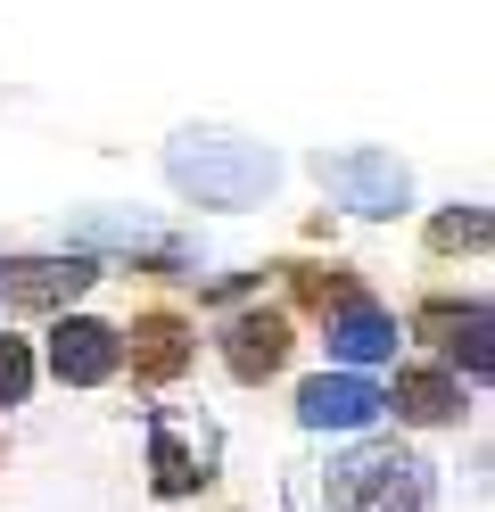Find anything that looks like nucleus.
Listing matches in <instances>:
<instances>
[{
    "instance_id": "1",
    "label": "nucleus",
    "mask_w": 495,
    "mask_h": 512,
    "mask_svg": "<svg viewBox=\"0 0 495 512\" xmlns=\"http://www.w3.org/2000/svg\"><path fill=\"white\" fill-rule=\"evenodd\" d=\"M165 174H174V190H182V199H198V207H256L264 190L281 182L273 149L231 141V133H182L174 157H165Z\"/></svg>"
},
{
    "instance_id": "2",
    "label": "nucleus",
    "mask_w": 495,
    "mask_h": 512,
    "mask_svg": "<svg viewBox=\"0 0 495 512\" xmlns=\"http://www.w3.org/2000/svg\"><path fill=\"white\" fill-rule=\"evenodd\" d=\"M429 504V471L405 446H355L330 471V512H421Z\"/></svg>"
},
{
    "instance_id": "3",
    "label": "nucleus",
    "mask_w": 495,
    "mask_h": 512,
    "mask_svg": "<svg viewBox=\"0 0 495 512\" xmlns=\"http://www.w3.org/2000/svg\"><path fill=\"white\" fill-rule=\"evenodd\" d=\"M322 190L339 207H355V215H396L405 207V166L396 157H380V149H347V157H322Z\"/></svg>"
},
{
    "instance_id": "4",
    "label": "nucleus",
    "mask_w": 495,
    "mask_h": 512,
    "mask_svg": "<svg viewBox=\"0 0 495 512\" xmlns=\"http://www.w3.org/2000/svg\"><path fill=\"white\" fill-rule=\"evenodd\" d=\"M50 372L75 380V389H99V380L124 372V339L108 323H91V314H66V323L50 331Z\"/></svg>"
},
{
    "instance_id": "5",
    "label": "nucleus",
    "mask_w": 495,
    "mask_h": 512,
    "mask_svg": "<svg viewBox=\"0 0 495 512\" xmlns=\"http://www.w3.org/2000/svg\"><path fill=\"white\" fill-rule=\"evenodd\" d=\"M372 413H380V389L363 372H322L297 389V422L306 430H363Z\"/></svg>"
},
{
    "instance_id": "6",
    "label": "nucleus",
    "mask_w": 495,
    "mask_h": 512,
    "mask_svg": "<svg viewBox=\"0 0 495 512\" xmlns=\"http://www.w3.org/2000/svg\"><path fill=\"white\" fill-rule=\"evenodd\" d=\"M83 281H99L91 256H25V265H0V298L9 306H66Z\"/></svg>"
},
{
    "instance_id": "7",
    "label": "nucleus",
    "mask_w": 495,
    "mask_h": 512,
    "mask_svg": "<svg viewBox=\"0 0 495 512\" xmlns=\"http://www.w3.org/2000/svg\"><path fill=\"white\" fill-rule=\"evenodd\" d=\"M223 364H231V380H273L281 364H289V323L281 314H231L223 323Z\"/></svg>"
},
{
    "instance_id": "8",
    "label": "nucleus",
    "mask_w": 495,
    "mask_h": 512,
    "mask_svg": "<svg viewBox=\"0 0 495 512\" xmlns=\"http://www.w3.org/2000/svg\"><path fill=\"white\" fill-rule=\"evenodd\" d=\"M330 356L339 364H380V356H396V323L355 290L347 306H330Z\"/></svg>"
},
{
    "instance_id": "9",
    "label": "nucleus",
    "mask_w": 495,
    "mask_h": 512,
    "mask_svg": "<svg viewBox=\"0 0 495 512\" xmlns=\"http://www.w3.org/2000/svg\"><path fill=\"white\" fill-rule=\"evenodd\" d=\"M124 356H132V372H141V380H174V372L190 364V331L174 323V314H141Z\"/></svg>"
},
{
    "instance_id": "10",
    "label": "nucleus",
    "mask_w": 495,
    "mask_h": 512,
    "mask_svg": "<svg viewBox=\"0 0 495 512\" xmlns=\"http://www.w3.org/2000/svg\"><path fill=\"white\" fill-rule=\"evenodd\" d=\"M380 405H396L405 422H454L462 389H454L446 372H396V397H380Z\"/></svg>"
},
{
    "instance_id": "11",
    "label": "nucleus",
    "mask_w": 495,
    "mask_h": 512,
    "mask_svg": "<svg viewBox=\"0 0 495 512\" xmlns=\"http://www.w3.org/2000/svg\"><path fill=\"white\" fill-rule=\"evenodd\" d=\"M207 471H190V446L174 438V430H157V488L165 496H182V488H198Z\"/></svg>"
},
{
    "instance_id": "12",
    "label": "nucleus",
    "mask_w": 495,
    "mask_h": 512,
    "mask_svg": "<svg viewBox=\"0 0 495 512\" xmlns=\"http://www.w3.org/2000/svg\"><path fill=\"white\" fill-rule=\"evenodd\" d=\"M25 389H33V347L0 339V405H25Z\"/></svg>"
},
{
    "instance_id": "13",
    "label": "nucleus",
    "mask_w": 495,
    "mask_h": 512,
    "mask_svg": "<svg viewBox=\"0 0 495 512\" xmlns=\"http://www.w3.org/2000/svg\"><path fill=\"white\" fill-rule=\"evenodd\" d=\"M429 240H438V248H462V240H471V248H479V240H487V215H446Z\"/></svg>"
}]
</instances>
